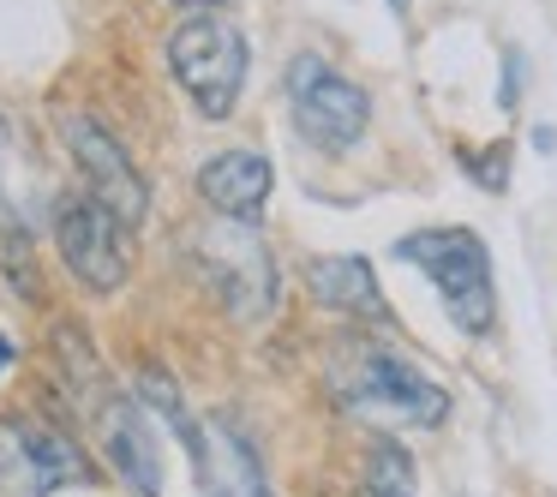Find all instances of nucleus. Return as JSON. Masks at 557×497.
Segmentation results:
<instances>
[{"mask_svg": "<svg viewBox=\"0 0 557 497\" xmlns=\"http://www.w3.org/2000/svg\"><path fill=\"white\" fill-rule=\"evenodd\" d=\"M396 258H408L420 276H432V288L444 294L456 330L485 336L497 324V288H492V258L473 228H420L396 246Z\"/></svg>", "mask_w": 557, "mask_h": 497, "instance_id": "obj_1", "label": "nucleus"}, {"mask_svg": "<svg viewBox=\"0 0 557 497\" xmlns=\"http://www.w3.org/2000/svg\"><path fill=\"white\" fill-rule=\"evenodd\" d=\"M169 66L181 90L198 102V114L222 121V114H234L246 85V37L228 18H186L169 37Z\"/></svg>", "mask_w": 557, "mask_h": 497, "instance_id": "obj_2", "label": "nucleus"}, {"mask_svg": "<svg viewBox=\"0 0 557 497\" xmlns=\"http://www.w3.org/2000/svg\"><path fill=\"white\" fill-rule=\"evenodd\" d=\"M288 102H294V126H300L306 145L318 150H354L372 121V102H366L360 85H348L342 73H330L318 54H300L288 66Z\"/></svg>", "mask_w": 557, "mask_h": 497, "instance_id": "obj_3", "label": "nucleus"}, {"mask_svg": "<svg viewBox=\"0 0 557 497\" xmlns=\"http://www.w3.org/2000/svg\"><path fill=\"white\" fill-rule=\"evenodd\" d=\"M198 258H205V270L216 276L222 300H228L234 318H264L270 306H276V258H270V246L258 240L252 222H234L222 216L216 228L198 234Z\"/></svg>", "mask_w": 557, "mask_h": 497, "instance_id": "obj_4", "label": "nucleus"}, {"mask_svg": "<svg viewBox=\"0 0 557 497\" xmlns=\"http://www.w3.org/2000/svg\"><path fill=\"white\" fill-rule=\"evenodd\" d=\"M336 396L348 401H372V408H396L401 420H413V425H444V413H449V396L432 384L425 372H413L401 353H389V348H354L348 360H342V372H336Z\"/></svg>", "mask_w": 557, "mask_h": 497, "instance_id": "obj_5", "label": "nucleus"}, {"mask_svg": "<svg viewBox=\"0 0 557 497\" xmlns=\"http://www.w3.org/2000/svg\"><path fill=\"white\" fill-rule=\"evenodd\" d=\"M54 240H61V258L85 288L114 294L126 282V264H133V246H126V222L114 216L102 198H66L61 222H54Z\"/></svg>", "mask_w": 557, "mask_h": 497, "instance_id": "obj_6", "label": "nucleus"}, {"mask_svg": "<svg viewBox=\"0 0 557 497\" xmlns=\"http://www.w3.org/2000/svg\"><path fill=\"white\" fill-rule=\"evenodd\" d=\"M90 480L85 449H73L61 432L30 420H0V492L7 497H49L54 485Z\"/></svg>", "mask_w": 557, "mask_h": 497, "instance_id": "obj_7", "label": "nucleus"}, {"mask_svg": "<svg viewBox=\"0 0 557 497\" xmlns=\"http://www.w3.org/2000/svg\"><path fill=\"white\" fill-rule=\"evenodd\" d=\"M85 377H90V384H85V396H90L85 408H90V420H97V437H102V449H109L114 473H121L138 497H157L162 492V449H157V437L145 432L138 401L121 396L97 365H90Z\"/></svg>", "mask_w": 557, "mask_h": 497, "instance_id": "obj_8", "label": "nucleus"}, {"mask_svg": "<svg viewBox=\"0 0 557 497\" xmlns=\"http://www.w3.org/2000/svg\"><path fill=\"white\" fill-rule=\"evenodd\" d=\"M61 138H66V150L78 157V169H85L90 198H102V204L126 222V228H138V222H145V210H150V192H145V181H138V169L126 162V150L114 145V133H102L90 114L66 109L61 114Z\"/></svg>", "mask_w": 557, "mask_h": 497, "instance_id": "obj_9", "label": "nucleus"}, {"mask_svg": "<svg viewBox=\"0 0 557 497\" xmlns=\"http://www.w3.org/2000/svg\"><path fill=\"white\" fill-rule=\"evenodd\" d=\"M198 198H205L216 216H234V222H258L270 198V162L258 150H222L198 169Z\"/></svg>", "mask_w": 557, "mask_h": 497, "instance_id": "obj_10", "label": "nucleus"}, {"mask_svg": "<svg viewBox=\"0 0 557 497\" xmlns=\"http://www.w3.org/2000/svg\"><path fill=\"white\" fill-rule=\"evenodd\" d=\"M306 288H312L318 306L330 312H348V318H384V294H377V276L366 258L354 252H336V258H318L306 270Z\"/></svg>", "mask_w": 557, "mask_h": 497, "instance_id": "obj_11", "label": "nucleus"}, {"mask_svg": "<svg viewBox=\"0 0 557 497\" xmlns=\"http://www.w3.org/2000/svg\"><path fill=\"white\" fill-rule=\"evenodd\" d=\"M198 468H205L216 497H270V480L258 468L252 444L240 432H228V425H210V437L198 444Z\"/></svg>", "mask_w": 557, "mask_h": 497, "instance_id": "obj_12", "label": "nucleus"}, {"mask_svg": "<svg viewBox=\"0 0 557 497\" xmlns=\"http://www.w3.org/2000/svg\"><path fill=\"white\" fill-rule=\"evenodd\" d=\"M366 497H413V461L389 437H377L366 456Z\"/></svg>", "mask_w": 557, "mask_h": 497, "instance_id": "obj_13", "label": "nucleus"}, {"mask_svg": "<svg viewBox=\"0 0 557 497\" xmlns=\"http://www.w3.org/2000/svg\"><path fill=\"white\" fill-rule=\"evenodd\" d=\"M138 396H145L150 408H157L162 420H169L174 432L186 437V444H193V456H198V444H205V437H198V432H193V420H186V408H181V389H174L162 372H145V377H138Z\"/></svg>", "mask_w": 557, "mask_h": 497, "instance_id": "obj_14", "label": "nucleus"}, {"mask_svg": "<svg viewBox=\"0 0 557 497\" xmlns=\"http://www.w3.org/2000/svg\"><path fill=\"white\" fill-rule=\"evenodd\" d=\"M13 360H18V353H13V341L0 336V372H7V365H13Z\"/></svg>", "mask_w": 557, "mask_h": 497, "instance_id": "obj_15", "label": "nucleus"}, {"mask_svg": "<svg viewBox=\"0 0 557 497\" xmlns=\"http://www.w3.org/2000/svg\"><path fill=\"white\" fill-rule=\"evenodd\" d=\"M186 7H222V0H186Z\"/></svg>", "mask_w": 557, "mask_h": 497, "instance_id": "obj_16", "label": "nucleus"}, {"mask_svg": "<svg viewBox=\"0 0 557 497\" xmlns=\"http://www.w3.org/2000/svg\"><path fill=\"white\" fill-rule=\"evenodd\" d=\"M389 7H396V13H401V0H389Z\"/></svg>", "mask_w": 557, "mask_h": 497, "instance_id": "obj_17", "label": "nucleus"}]
</instances>
